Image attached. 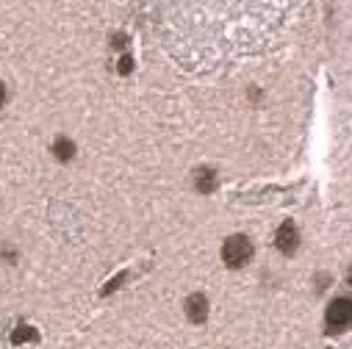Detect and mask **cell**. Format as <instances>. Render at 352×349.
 Returning <instances> with one entry per match:
<instances>
[{
    "instance_id": "cell-1",
    "label": "cell",
    "mask_w": 352,
    "mask_h": 349,
    "mask_svg": "<svg viewBox=\"0 0 352 349\" xmlns=\"http://www.w3.org/2000/svg\"><path fill=\"white\" fill-rule=\"evenodd\" d=\"M250 255H252V244H250L247 236H230L225 241V247H222V258H225V264L230 269L244 267L247 260H250Z\"/></svg>"
},
{
    "instance_id": "cell-2",
    "label": "cell",
    "mask_w": 352,
    "mask_h": 349,
    "mask_svg": "<svg viewBox=\"0 0 352 349\" xmlns=\"http://www.w3.org/2000/svg\"><path fill=\"white\" fill-rule=\"evenodd\" d=\"M324 319H327V330L330 333H341L352 322V302L349 300H333Z\"/></svg>"
},
{
    "instance_id": "cell-3",
    "label": "cell",
    "mask_w": 352,
    "mask_h": 349,
    "mask_svg": "<svg viewBox=\"0 0 352 349\" xmlns=\"http://www.w3.org/2000/svg\"><path fill=\"white\" fill-rule=\"evenodd\" d=\"M297 241H300V236H297V227H294L292 222H286V225H280V227H278L275 244H278V249H280V252L292 255V252L297 249Z\"/></svg>"
},
{
    "instance_id": "cell-4",
    "label": "cell",
    "mask_w": 352,
    "mask_h": 349,
    "mask_svg": "<svg viewBox=\"0 0 352 349\" xmlns=\"http://www.w3.org/2000/svg\"><path fill=\"white\" fill-rule=\"evenodd\" d=\"M186 313H189V319L192 322H206V316H208V300L203 297V294H192L189 300H186Z\"/></svg>"
},
{
    "instance_id": "cell-5",
    "label": "cell",
    "mask_w": 352,
    "mask_h": 349,
    "mask_svg": "<svg viewBox=\"0 0 352 349\" xmlns=\"http://www.w3.org/2000/svg\"><path fill=\"white\" fill-rule=\"evenodd\" d=\"M214 186H217L214 169H197V189L200 192H214Z\"/></svg>"
},
{
    "instance_id": "cell-6",
    "label": "cell",
    "mask_w": 352,
    "mask_h": 349,
    "mask_svg": "<svg viewBox=\"0 0 352 349\" xmlns=\"http://www.w3.org/2000/svg\"><path fill=\"white\" fill-rule=\"evenodd\" d=\"M53 153H56V158H61V161H69V158H72V153H75V147H72V142H67V139H58V142L53 144Z\"/></svg>"
},
{
    "instance_id": "cell-7",
    "label": "cell",
    "mask_w": 352,
    "mask_h": 349,
    "mask_svg": "<svg viewBox=\"0 0 352 349\" xmlns=\"http://www.w3.org/2000/svg\"><path fill=\"white\" fill-rule=\"evenodd\" d=\"M120 69H122V72H131V58H128V56L120 61Z\"/></svg>"
},
{
    "instance_id": "cell-8",
    "label": "cell",
    "mask_w": 352,
    "mask_h": 349,
    "mask_svg": "<svg viewBox=\"0 0 352 349\" xmlns=\"http://www.w3.org/2000/svg\"><path fill=\"white\" fill-rule=\"evenodd\" d=\"M3 100H6V89H3V83H0V106H3Z\"/></svg>"
}]
</instances>
